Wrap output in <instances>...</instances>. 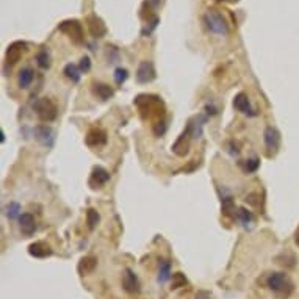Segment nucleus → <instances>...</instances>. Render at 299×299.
Segmentation results:
<instances>
[{
	"label": "nucleus",
	"mask_w": 299,
	"mask_h": 299,
	"mask_svg": "<svg viewBox=\"0 0 299 299\" xmlns=\"http://www.w3.org/2000/svg\"><path fill=\"white\" fill-rule=\"evenodd\" d=\"M52 248L46 245L44 241H34L29 246V254L32 257H36V259H46V257L52 255Z\"/></svg>",
	"instance_id": "obj_15"
},
{
	"label": "nucleus",
	"mask_w": 299,
	"mask_h": 299,
	"mask_svg": "<svg viewBox=\"0 0 299 299\" xmlns=\"http://www.w3.org/2000/svg\"><path fill=\"white\" fill-rule=\"evenodd\" d=\"M218 2H232L233 3V2H238V0H218Z\"/></svg>",
	"instance_id": "obj_34"
},
{
	"label": "nucleus",
	"mask_w": 299,
	"mask_h": 299,
	"mask_svg": "<svg viewBox=\"0 0 299 299\" xmlns=\"http://www.w3.org/2000/svg\"><path fill=\"white\" fill-rule=\"evenodd\" d=\"M186 285V277L182 274V273H176L172 274V290H177L180 287H185Z\"/></svg>",
	"instance_id": "obj_29"
},
{
	"label": "nucleus",
	"mask_w": 299,
	"mask_h": 299,
	"mask_svg": "<svg viewBox=\"0 0 299 299\" xmlns=\"http://www.w3.org/2000/svg\"><path fill=\"white\" fill-rule=\"evenodd\" d=\"M33 110L36 116L39 117V121L43 122H52L55 121V117L58 115V108L55 105V102L49 97H41L36 102L33 103Z\"/></svg>",
	"instance_id": "obj_4"
},
{
	"label": "nucleus",
	"mask_w": 299,
	"mask_h": 299,
	"mask_svg": "<svg viewBox=\"0 0 299 299\" xmlns=\"http://www.w3.org/2000/svg\"><path fill=\"white\" fill-rule=\"evenodd\" d=\"M160 2H162V0H146V3H148L149 6H154V8L160 5Z\"/></svg>",
	"instance_id": "obj_32"
},
{
	"label": "nucleus",
	"mask_w": 299,
	"mask_h": 299,
	"mask_svg": "<svg viewBox=\"0 0 299 299\" xmlns=\"http://www.w3.org/2000/svg\"><path fill=\"white\" fill-rule=\"evenodd\" d=\"M34 136H36V140L44 146L53 144V130L47 126H38L34 129Z\"/></svg>",
	"instance_id": "obj_16"
},
{
	"label": "nucleus",
	"mask_w": 299,
	"mask_h": 299,
	"mask_svg": "<svg viewBox=\"0 0 299 299\" xmlns=\"http://www.w3.org/2000/svg\"><path fill=\"white\" fill-rule=\"evenodd\" d=\"M171 277V263L168 260L160 262V273H158V282H166Z\"/></svg>",
	"instance_id": "obj_24"
},
{
	"label": "nucleus",
	"mask_w": 299,
	"mask_h": 299,
	"mask_svg": "<svg viewBox=\"0 0 299 299\" xmlns=\"http://www.w3.org/2000/svg\"><path fill=\"white\" fill-rule=\"evenodd\" d=\"M86 27L93 38H102V36H105V33H107V27L103 24V20L100 17H97L96 15H91L86 17Z\"/></svg>",
	"instance_id": "obj_11"
},
{
	"label": "nucleus",
	"mask_w": 299,
	"mask_h": 299,
	"mask_svg": "<svg viewBox=\"0 0 299 299\" xmlns=\"http://www.w3.org/2000/svg\"><path fill=\"white\" fill-rule=\"evenodd\" d=\"M93 93H94V96H97L102 100H108L110 97H113V94H115L113 88H111L110 85H105V83H94Z\"/></svg>",
	"instance_id": "obj_19"
},
{
	"label": "nucleus",
	"mask_w": 299,
	"mask_h": 299,
	"mask_svg": "<svg viewBox=\"0 0 299 299\" xmlns=\"http://www.w3.org/2000/svg\"><path fill=\"white\" fill-rule=\"evenodd\" d=\"M240 166L246 174H252V172H255L257 169H259L260 160L259 158H249V160H245V162H241Z\"/></svg>",
	"instance_id": "obj_23"
},
{
	"label": "nucleus",
	"mask_w": 299,
	"mask_h": 299,
	"mask_svg": "<svg viewBox=\"0 0 299 299\" xmlns=\"http://www.w3.org/2000/svg\"><path fill=\"white\" fill-rule=\"evenodd\" d=\"M5 215L8 216L10 219H16L20 216V205L17 202H10L8 205L5 207Z\"/></svg>",
	"instance_id": "obj_26"
},
{
	"label": "nucleus",
	"mask_w": 299,
	"mask_h": 299,
	"mask_svg": "<svg viewBox=\"0 0 299 299\" xmlns=\"http://www.w3.org/2000/svg\"><path fill=\"white\" fill-rule=\"evenodd\" d=\"M36 63L41 69H49L50 67V53L47 49H41L36 53Z\"/></svg>",
	"instance_id": "obj_22"
},
{
	"label": "nucleus",
	"mask_w": 299,
	"mask_h": 299,
	"mask_svg": "<svg viewBox=\"0 0 299 299\" xmlns=\"http://www.w3.org/2000/svg\"><path fill=\"white\" fill-rule=\"evenodd\" d=\"M122 287L124 290L127 291L130 295H135L140 291V281H138V277L135 276V273L132 269H126L124 271V277H122Z\"/></svg>",
	"instance_id": "obj_13"
},
{
	"label": "nucleus",
	"mask_w": 299,
	"mask_h": 299,
	"mask_svg": "<svg viewBox=\"0 0 299 299\" xmlns=\"http://www.w3.org/2000/svg\"><path fill=\"white\" fill-rule=\"evenodd\" d=\"M58 30L63 32L74 44H82L83 39H85L83 38V27L80 24V20H77V19L63 20V22L58 25Z\"/></svg>",
	"instance_id": "obj_5"
},
{
	"label": "nucleus",
	"mask_w": 299,
	"mask_h": 299,
	"mask_svg": "<svg viewBox=\"0 0 299 299\" xmlns=\"http://www.w3.org/2000/svg\"><path fill=\"white\" fill-rule=\"evenodd\" d=\"M100 216L99 213H97L94 208H89V210L86 212V224H88V229L89 231H93V229L97 226V222H99Z\"/></svg>",
	"instance_id": "obj_28"
},
{
	"label": "nucleus",
	"mask_w": 299,
	"mask_h": 299,
	"mask_svg": "<svg viewBox=\"0 0 299 299\" xmlns=\"http://www.w3.org/2000/svg\"><path fill=\"white\" fill-rule=\"evenodd\" d=\"M136 79L140 83H149L155 79V69L154 65L150 61H143V63L138 66L136 71Z\"/></svg>",
	"instance_id": "obj_14"
},
{
	"label": "nucleus",
	"mask_w": 299,
	"mask_h": 299,
	"mask_svg": "<svg viewBox=\"0 0 299 299\" xmlns=\"http://www.w3.org/2000/svg\"><path fill=\"white\" fill-rule=\"evenodd\" d=\"M33 77H34V72H33V69L32 67H24V69H20V72H19V77H17V83H19V86L20 88H29L32 85V82H33Z\"/></svg>",
	"instance_id": "obj_20"
},
{
	"label": "nucleus",
	"mask_w": 299,
	"mask_h": 299,
	"mask_svg": "<svg viewBox=\"0 0 299 299\" xmlns=\"http://www.w3.org/2000/svg\"><path fill=\"white\" fill-rule=\"evenodd\" d=\"M85 141L89 148H102V146L107 144V132L103 129L94 127L86 133Z\"/></svg>",
	"instance_id": "obj_8"
},
{
	"label": "nucleus",
	"mask_w": 299,
	"mask_h": 299,
	"mask_svg": "<svg viewBox=\"0 0 299 299\" xmlns=\"http://www.w3.org/2000/svg\"><path fill=\"white\" fill-rule=\"evenodd\" d=\"M236 218L243 222V226H248V224H251V222H254L252 213L246 210V208H238V210H236Z\"/></svg>",
	"instance_id": "obj_27"
},
{
	"label": "nucleus",
	"mask_w": 299,
	"mask_h": 299,
	"mask_svg": "<svg viewBox=\"0 0 299 299\" xmlns=\"http://www.w3.org/2000/svg\"><path fill=\"white\" fill-rule=\"evenodd\" d=\"M191 140H193V133H191V130L186 127L183 133L180 135L176 140V143L172 144V152L179 157H185L190 152Z\"/></svg>",
	"instance_id": "obj_6"
},
{
	"label": "nucleus",
	"mask_w": 299,
	"mask_h": 299,
	"mask_svg": "<svg viewBox=\"0 0 299 299\" xmlns=\"http://www.w3.org/2000/svg\"><path fill=\"white\" fill-rule=\"evenodd\" d=\"M233 108L246 116H255V110L251 105V100L245 93H238L233 97Z\"/></svg>",
	"instance_id": "obj_10"
},
{
	"label": "nucleus",
	"mask_w": 299,
	"mask_h": 299,
	"mask_svg": "<svg viewBox=\"0 0 299 299\" xmlns=\"http://www.w3.org/2000/svg\"><path fill=\"white\" fill-rule=\"evenodd\" d=\"M295 243H296V245L299 246V229L296 231V235H295Z\"/></svg>",
	"instance_id": "obj_33"
},
{
	"label": "nucleus",
	"mask_w": 299,
	"mask_h": 299,
	"mask_svg": "<svg viewBox=\"0 0 299 299\" xmlns=\"http://www.w3.org/2000/svg\"><path fill=\"white\" fill-rule=\"evenodd\" d=\"M110 180V172L102 168V166H96L91 172V177H89V186H91L93 190L96 188H100L102 185H105Z\"/></svg>",
	"instance_id": "obj_12"
},
{
	"label": "nucleus",
	"mask_w": 299,
	"mask_h": 299,
	"mask_svg": "<svg viewBox=\"0 0 299 299\" xmlns=\"http://www.w3.org/2000/svg\"><path fill=\"white\" fill-rule=\"evenodd\" d=\"M79 67H80L82 72H88L89 69H91V60H89V57H86V55H85V57H82Z\"/></svg>",
	"instance_id": "obj_31"
},
{
	"label": "nucleus",
	"mask_w": 299,
	"mask_h": 299,
	"mask_svg": "<svg viewBox=\"0 0 299 299\" xmlns=\"http://www.w3.org/2000/svg\"><path fill=\"white\" fill-rule=\"evenodd\" d=\"M19 227L22 233L25 235H32L36 229V224H34V218L32 216L30 213H22L19 216Z\"/></svg>",
	"instance_id": "obj_17"
},
{
	"label": "nucleus",
	"mask_w": 299,
	"mask_h": 299,
	"mask_svg": "<svg viewBox=\"0 0 299 299\" xmlns=\"http://www.w3.org/2000/svg\"><path fill=\"white\" fill-rule=\"evenodd\" d=\"M221 202H222V215H226V216H235V205H233V200L232 198H224V199H221Z\"/></svg>",
	"instance_id": "obj_25"
},
{
	"label": "nucleus",
	"mask_w": 299,
	"mask_h": 299,
	"mask_svg": "<svg viewBox=\"0 0 299 299\" xmlns=\"http://www.w3.org/2000/svg\"><path fill=\"white\" fill-rule=\"evenodd\" d=\"M27 44L22 43V41H15L13 44L8 46V49H6V55H5V61L6 65H16L17 61L20 60V57H22V52L25 50Z\"/></svg>",
	"instance_id": "obj_7"
},
{
	"label": "nucleus",
	"mask_w": 299,
	"mask_h": 299,
	"mask_svg": "<svg viewBox=\"0 0 299 299\" xmlns=\"http://www.w3.org/2000/svg\"><path fill=\"white\" fill-rule=\"evenodd\" d=\"M263 138H265V146L268 149V155H274L277 149H279V144H281V135L279 132H277L274 127H266L265 130V135H263Z\"/></svg>",
	"instance_id": "obj_9"
},
{
	"label": "nucleus",
	"mask_w": 299,
	"mask_h": 299,
	"mask_svg": "<svg viewBox=\"0 0 299 299\" xmlns=\"http://www.w3.org/2000/svg\"><path fill=\"white\" fill-rule=\"evenodd\" d=\"M266 285L271 291H274L281 298H288L293 293V283L285 273H271L266 277Z\"/></svg>",
	"instance_id": "obj_2"
},
{
	"label": "nucleus",
	"mask_w": 299,
	"mask_h": 299,
	"mask_svg": "<svg viewBox=\"0 0 299 299\" xmlns=\"http://www.w3.org/2000/svg\"><path fill=\"white\" fill-rule=\"evenodd\" d=\"M96 266H97L96 257H91V255L83 257V259L80 260V263H79V273H80V276H86L89 273H93V271L96 269Z\"/></svg>",
	"instance_id": "obj_18"
},
{
	"label": "nucleus",
	"mask_w": 299,
	"mask_h": 299,
	"mask_svg": "<svg viewBox=\"0 0 299 299\" xmlns=\"http://www.w3.org/2000/svg\"><path fill=\"white\" fill-rule=\"evenodd\" d=\"M204 20H205L207 29L212 33L218 34V36H226L229 33L227 20L222 16V13H219L218 10H208L204 15Z\"/></svg>",
	"instance_id": "obj_3"
},
{
	"label": "nucleus",
	"mask_w": 299,
	"mask_h": 299,
	"mask_svg": "<svg viewBox=\"0 0 299 299\" xmlns=\"http://www.w3.org/2000/svg\"><path fill=\"white\" fill-rule=\"evenodd\" d=\"M127 77H129L127 69H124V67H117L116 71H115V82L117 83V85H122V83L127 80Z\"/></svg>",
	"instance_id": "obj_30"
},
{
	"label": "nucleus",
	"mask_w": 299,
	"mask_h": 299,
	"mask_svg": "<svg viewBox=\"0 0 299 299\" xmlns=\"http://www.w3.org/2000/svg\"><path fill=\"white\" fill-rule=\"evenodd\" d=\"M65 75L66 77L71 80L72 83H79L80 82V77H82V71H80V67L79 66H75L72 63H69L65 66Z\"/></svg>",
	"instance_id": "obj_21"
},
{
	"label": "nucleus",
	"mask_w": 299,
	"mask_h": 299,
	"mask_svg": "<svg viewBox=\"0 0 299 299\" xmlns=\"http://www.w3.org/2000/svg\"><path fill=\"white\" fill-rule=\"evenodd\" d=\"M135 105L140 110V115L143 119H152V117H163L165 115V107L163 102L157 96H148V94H140L135 99Z\"/></svg>",
	"instance_id": "obj_1"
}]
</instances>
